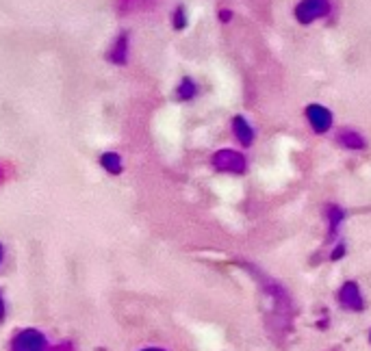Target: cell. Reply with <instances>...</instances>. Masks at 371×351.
I'll list each match as a JSON object with an SVG mask.
<instances>
[{
	"mask_svg": "<svg viewBox=\"0 0 371 351\" xmlns=\"http://www.w3.org/2000/svg\"><path fill=\"white\" fill-rule=\"evenodd\" d=\"M337 143L343 145L345 150H365L367 147V139L354 128H339L337 131Z\"/></svg>",
	"mask_w": 371,
	"mask_h": 351,
	"instance_id": "cell-6",
	"label": "cell"
},
{
	"mask_svg": "<svg viewBox=\"0 0 371 351\" xmlns=\"http://www.w3.org/2000/svg\"><path fill=\"white\" fill-rule=\"evenodd\" d=\"M230 128H233L235 139H237L241 145L250 147V145L254 143L256 133H254V128H252V124L247 121L243 115H233V117H230Z\"/></svg>",
	"mask_w": 371,
	"mask_h": 351,
	"instance_id": "cell-5",
	"label": "cell"
},
{
	"mask_svg": "<svg viewBox=\"0 0 371 351\" xmlns=\"http://www.w3.org/2000/svg\"><path fill=\"white\" fill-rule=\"evenodd\" d=\"M100 165H103L111 176L122 173V157L115 154V152H105V154L100 157Z\"/></svg>",
	"mask_w": 371,
	"mask_h": 351,
	"instance_id": "cell-10",
	"label": "cell"
},
{
	"mask_svg": "<svg viewBox=\"0 0 371 351\" xmlns=\"http://www.w3.org/2000/svg\"><path fill=\"white\" fill-rule=\"evenodd\" d=\"M48 349H51L48 338L44 336V332L35 328L18 332L11 340V351H48Z\"/></svg>",
	"mask_w": 371,
	"mask_h": 351,
	"instance_id": "cell-3",
	"label": "cell"
},
{
	"mask_svg": "<svg viewBox=\"0 0 371 351\" xmlns=\"http://www.w3.org/2000/svg\"><path fill=\"white\" fill-rule=\"evenodd\" d=\"M126 57H129V35L126 33H122L115 41V46L111 48V55L109 59L117 65H124L126 63Z\"/></svg>",
	"mask_w": 371,
	"mask_h": 351,
	"instance_id": "cell-7",
	"label": "cell"
},
{
	"mask_svg": "<svg viewBox=\"0 0 371 351\" xmlns=\"http://www.w3.org/2000/svg\"><path fill=\"white\" fill-rule=\"evenodd\" d=\"M197 95V85L193 79L185 77L181 83H178V89H176V98L181 100V102H191V100Z\"/></svg>",
	"mask_w": 371,
	"mask_h": 351,
	"instance_id": "cell-8",
	"label": "cell"
},
{
	"mask_svg": "<svg viewBox=\"0 0 371 351\" xmlns=\"http://www.w3.org/2000/svg\"><path fill=\"white\" fill-rule=\"evenodd\" d=\"M3 256H5V249H3V243H0V263H3Z\"/></svg>",
	"mask_w": 371,
	"mask_h": 351,
	"instance_id": "cell-15",
	"label": "cell"
},
{
	"mask_svg": "<svg viewBox=\"0 0 371 351\" xmlns=\"http://www.w3.org/2000/svg\"><path fill=\"white\" fill-rule=\"evenodd\" d=\"M145 351H159V349H145Z\"/></svg>",
	"mask_w": 371,
	"mask_h": 351,
	"instance_id": "cell-16",
	"label": "cell"
},
{
	"mask_svg": "<svg viewBox=\"0 0 371 351\" xmlns=\"http://www.w3.org/2000/svg\"><path fill=\"white\" fill-rule=\"evenodd\" d=\"M233 18H235V13H233L230 9H221V11H219V22H221V24H230Z\"/></svg>",
	"mask_w": 371,
	"mask_h": 351,
	"instance_id": "cell-12",
	"label": "cell"
},
{
	"mask_svg": "<svg viewBox=\"0 0 371 351\" xmlns=\"http://www.w3.org/2000/svg\"><path fill=\"white\" fill-rule=\"evenodd\" d=\"M304 115H306V121L311 124L313 133L317 135H326L332 126H334V115L328 107L319 105V102H311L306 105L304 109Z\"/></svg>",
	"mask_w": 371,
	"mask_h": 351,
	"instance_id": "cell-2",
	"label": "cell"
},
{
	"mask_svg": "<svg viewBox=\"0 0 371 351\" xmlns=\"http://www.w3.org/2000/svg\"><path fill=\"white\" fill-rule=\"evenodd\" d=\"M171 27H174L176 31L187 29V11H185V7H176L174 9V15H171Z\"/></svg>",
	"mask_w": 371,
	"mask_h": 351,
	"instance_id": "cell-11",
	"label": "cell"
},
{
	"mask_svg": "<svg viewBox=\"0 0 371 351\" xmlns=\"http://www.w3.org/2000/svg\"><path fill=\"white\" fill-rule=\"evenodd\" d=\"M332 13V0H300L293 9V15L302 27H311L313 22L324 20Z\"/></svg>",
	"mask_w": 371,
	"mask_h": 351,
	"instance_id": "cell-1",
	"label": "cell"
},
{
	"mask_svg": "<svg viewBox=\"0 0 371 351\" xmlns=\"http://www.w3.org/2000/svg\"><path fill=\"white\" fill-rule=\"evenodd\" d=\"M7 317V304H5V297H3V291H0V323L5 321Z\"/></svg>",
	"mask_w": 371,
	"mask_h": 351,
	"instance_id": "cell-13",
	"label": "cell"
},
{
	"mask_svg": "<svg viewBox=\"0 0 371 351\" xmlns=\"http://www.w3.org/2000/svg\"><path fill=\"white\" fill-rule=\"evenodd\" d=\"M213 165L219 171H233V173H243L245 171V157L237 150H219L213 154Z\"/></svg>",
	"mask_w": 371,
	"mask_h": 351,
	"instance_id": "cell-4",
	"label": "cell"
},
{
	"mask_svg": "<svg viewBox=\"0 0 371 351\" xmlns=\"http://www.w3.org/2000/svg\"><path fill=\"white\" fill-rule=\"evenodd\" d=\"M157 5V0H122L119 9L124 13H135V11H143V9H150Z\"/></svg>",
	"mask_w": 371,
	"mask_h": 351,
	"instance_id": "cell-9",
	"label": "cell"
},
{
	"mask_svg": "<svg viewBox=\"0 0 371 351\" xmlns=\"http://www.w3.org/2000/svg\"><path fill=\"white\" fill-rule=\"evenodd\" d=\"M48 351H74V347H72V343H59V345L51 347Z\"/></svg>",
	"mask_w": 371,
	"mask_h": 351,
	"instance_id": "cell-14",
	"label": "cell"
}]
</instances>
